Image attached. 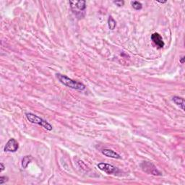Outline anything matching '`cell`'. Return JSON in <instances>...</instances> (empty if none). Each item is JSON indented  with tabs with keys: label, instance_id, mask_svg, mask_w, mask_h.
<instances>
[{
	"label": "cell",
	"instance_id": "obj_1",
	"mask_svg": "<svg viewBox=\"0 0 185 185\" xmlns=\"http://www.w3.org/2000/svg\"><path fill=\"white\" fill-rule=\"evenodd\" d=\"M57 77L59 82L62 85L67 86V87L72 88V89L77 90H84L86 88V86L82 83L81 82L77 81V80H72L71 78L68 77L67 76L62 75V74H57Z\"/></svg>",
	"mask_w": 185,
	"mask_h": 185
},
{
	"label": "cell",
	"instance_id": "obj_2",
	"mask_svg": "<svg viewBox=\"0 0 185 185\" xmlns=\"http://www.w3.org/2000/svg\"><path fill=\"white\" fill-rule=\"evenodd\" d=\"M70 4L72 13L78 19H81V18L85 17V9L87 7L85 1H84V0L70 1Z\"/></svg>",
	"mask_w": 185,
	"mask_h": 185
},
{
	"label": "cell",
	"instance_id": "obj_3",
	"mask_svg": "<svg viewBox=\"0 0 185 185\" xmlns=\"http://www.w3.org/2000/svg\"><path fill=\"white\" fill-rule=\"evenodd\" d=\"M26 118L31 123L38 124V125L41 126L42 127H43L45 130H48V131H51L53 130V126L50 123H49L46 120L43 119L40 116L36 115L33 113H26L25 114Z\"/></svg>",
	"mask_w": 185,
	"mask_h": 185
},
{
	"label": "cell",
	"instance_id": "obj_4",
	"mask_svg": "<svg viewBox=\"0 0 185 185\" xmlns=\"http://www.w3.org/2000/svg\"><path fill=\"white\" fill-rule=\"evenodd\" d=\"M140 167L144 172L148 174H152L154 176H161L162 173L160 172L156 166L152 163L148 161H143L140 164Z\"/></svg>",
	"mask_w": 185,
	"mask_h": 185
},
{
	"label": "cell",
	"instance_id": "obj_5",
	"mask_svg": "<svg viewBox=\"0 0 185 185\" xmlns=\"http://www.w3.org/2000/svg\"><path fill=\"white\" fill-rule=\"evenodd\" d=\"M97 167L99 168L100 170L103 171L107 174H117L119 172V169L116 166H113L111 164H106V163H100L97 165Z\"/></svg>",
	"mask_w": 185,
	"mask_h": 185
},
{
	"label": "cell",
	"instance_id": "obj_6",
	"mask_svg": "<svg viewBox=\"0 0 185 185\" xmlns=\"http://www.w3.org/2000/svg\"><path fill=\"white\" fill-rule=\"evenodd\" d=\"M18 148H19V144H18L17 140L14 138H11L6 143L4 150H5V152L15 153L18 150Z\"/></svg>",
	"mask_w": 185,
	"mask_h": 185
},
{
	"label": "cell",
	"instance_id": "obj_7",
	"mask_svg": "<svg viewBox=\"0 0 185 185\" xmlns=\"http://www.w3.org/2000/svg\"><path fill=\"white\" fill-rule=\"evenodd\" d=\"M151 40L154 43L155 45L158 47V49H162L165 45V43L164 40H163L162 36L158 33H153L151 36Z\"/></svg>",
	"mask_w": 185,
	"mask_h": 185
},
{
	"label": "cell",
	"instance_id": "obj_8",
	"mask_svg": "<svg viewBox=\"0 0 185 185\" xmlns=\"http://www.w3.org/2000/svg\"><path fill=\"white\" fill-rule=\"evenodd\" d=\"M102 154L104 155V156L106 157H108V158H114V159H120L122 158L121 156L114 151V150H111V149H108V148H105V149L102 150Z\"/></svg>",
	"mask_w": 185,
	"mask_h": 185
},
{
	"label": "cell",
	"instance_id": "obj_9",
	"mask_svg": "<svg viewBox=\"0 0 185 185\" xmlns=\"http://www.w3.org/2000/svg\"><path fill=\"white\" fill-rule=\"evenodd\" d=\"M172 100L176 106H178L179 107L181 108V109L182 111H184L185 101L184 98L179 97V96H174V97L172 98Z\"/></svg>",
	"mask_w": 185,
	"mask_h": 185
},
{
	"label": "cell",
	"instance_id": "obj_10",
	"mask_svg": "<svg viewBox=\"0 0 185 185\" xmlns=\"http://www.w3.org/2000/svg\"><path fill=\"white\" fill-rule=\"evenodd\" d=\"M32 160H33V157L31 156H25L22 160V167L23 168H27Z\"/></svg>",
	"mask_w": 185,
	"mask_h": 185
},
{
	"label": "cell",
	"instance_id": "obj_11",
	"mask_svg": "<svg viewBox=\"0 0 185 185\" xmlns=\"http://www.w3.org/2000/svg\"><path fill=\"white\" fill-rule=\"evenodd\" d=\"M108 28H109L110 30L113 31V30L115 29L116 26V22L114 21V19L111 17V16H109V17H108Z\"/></svg>",
	"mask_w": 185,
	"mask_h": 185
},
{
	"label": "cell",
	"instance_id": "obj_12",
	"mask_svg": "<svg viewBox=\"0 0 185 185\" xmlns=\"http://www.w3.org/2000/svg\"><path fill=\"white\" fill-rule=\"evenodd\" d=\"M131 5L132 7H133L134 9H136V10H140V9H141L142 8V5L140 2L133 1L131 2Z\"/></svg>",
	"mask_w": 185,
	"mask_h": 185
},
{
	"label": "cell",
	"instance_id": "obj_13",
	"mask_svg": "<svg viewBox=\"0 0 185 185\" xmlns=\"http://www.w3.org/2000/svg\"><path fill=\"white\" fill-rule=\"evenodd\" d=\"M8 179H9V178L7 177V176H2L0 177V184L2 185L6 183L7 182H8Z\"/></svg>",
	"mask_w": 185,
	"mask_h": 185
},
{
	"label": "cell",
	"instance_id": "obj_14",
	"mask_svg": "<svg viewBox=\"0 0 185 185\" xmlns=\"http://www.w3.org/2000/svg\"><path fill=\"white\" fill-rule=\"evenodd\" d=\"M114 3L116 5H117L118 7H122V6H124V2L122 1V0H120V1H114Z\"/></svg>",
	"mask_w": 185,
	"mask_h": 185
},
{
	"label": "cell",
	"instance_id": "obj_15",
	"mask_svg": "<svg viewBox=\"0 0 185 185\" xmlns=\"http://www.w3.org/2000/svg\"><path fill=\"white\" fill-rule=\"evenodd\" d=\"M0 166H1V170H0V172H2L3 171L5 170V165L2 164V163H1V164H0Z\"/></svg>",
	"mask_w": 185,
	"mask_h": 185
},
{
	"label": "cell",
	"instance_id": "obj_16",
	"mask_svg": "<svg viewBox=\"0 0 185 185\" xmlns=\"http://www.w3.org/2000/svg\"><path fill=\"white\" fill-rule=\"evenodd\" d=\"M184 59H185V57H184V56H182V57H181L180 59H179L180 63L181 64H184Z\"/></svg>",
	"mask_w": 185,
	"mask_h": 185
},
{
	"label": "cell",
	"instance_id": "obj_17",
	"mask_svg": "<svg viewBox=\"0 0 185 185\" xmlns=\"http://www.w3.org/2000/svg\"><path fill=\"white\" fill-rule=\"evenodd\" d=\"M159 2V3H161V4H164V3H166V2Z\"/></svg>",
	"mask_w": 185,
	"mask_h": 185
}]
</instances>
